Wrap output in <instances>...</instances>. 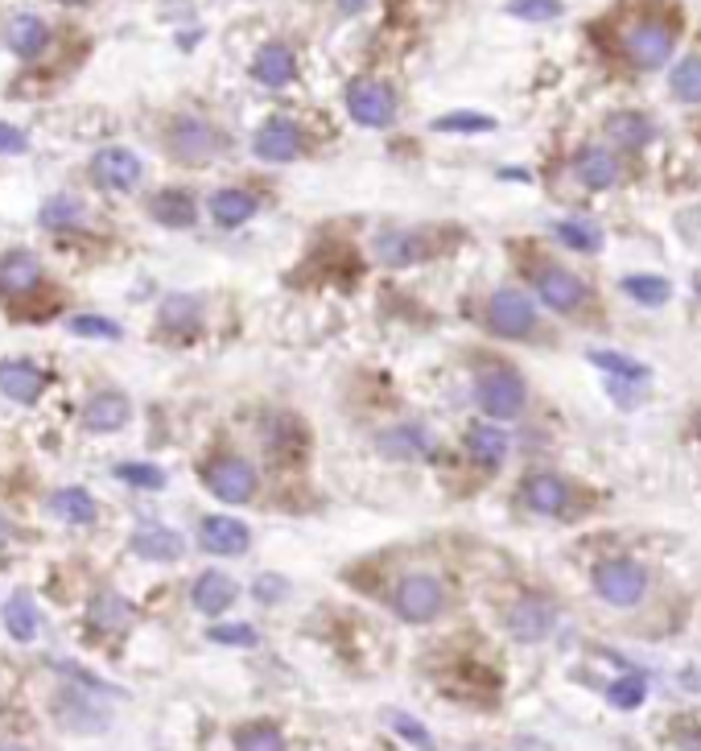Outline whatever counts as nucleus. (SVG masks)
<instances>
[{"mask_svg":"<svg viewBox=\"0 0 701 751\" xmlns=\"http://www.w3.org/2000/svg\"><path fill=\"white\" fill-rule=\"evenodd\" d=\"M623 51L632 58L640 70H656L665 67L672 51H677V25L665 18H644L627 25V34H623Z\"/></svg>","mask_w":701,"mask_h":751,"instance_id":"obj_1","label":"nucleus"},{"mask_svg":"<svg viewBox=\"0 0 701 751\" xmlns=\"http://www.w3.org/2000/svg\"><path fill=\"white\" fill-rule=\"evenodd\" d=\"M393 612L405 624H433L445 612V586L433 574H409L396 582L393 591Z\"/></svg>","mask_w":701,"mask_h":751,"instance_id":"obj_2","label":"nucleus"},{"mask_svg":"<svg viewBox=\"0 0 701 751\" xmlns=\"http://www.w3.org/2000/svg\"><path fill=\"white\" fill-rule=\"evenodd\" d=\"M203 483L223 504H248L257 495L260 475L257 467L248 459H240V455H219V459H211L203 467Z\"/></svg>","mask_w":701,"mask_h":751,"instance_id":"obj_3","label":"nucleus"},{"mask_svg":"<svg viewBox=\"0 0 701 751\" xmlns=\"http://www.w3.org/2000/svg\"><path fill=\"white\" fill-rule=\"evenodd\" d=\"M475 396H479V410L496 422H512L524 410V380L512 368H487L475 384Z\"/></svg>","mask_w":701,"mask_h":751,"instance_id":"obj_4","label":"nucleus"},{"mask_svg":"<svg viewBox=\"0 0 701 751\" xmlns=\"http://www.w3.org/2000/svg\"><path fill=\"white\" fill-rule=\"evenodd\" d=\"M644 586H648V574L632 558H607V562L595 565V591L611 607H635L644 598Z\"/></svg>","mask_w":701,"mask_h":751,"instance_id":"obj_5","label":"nucleus"},{"mask_svg":"<svg viewBox=\"0 0 701 751\" xmlns=\"http://www.w3.org/2000/svg\"><path fill=\"white\" fill-rule=\"evenodd\" d=\"M347 112L355 124L363 128H388L396 116V96L388 83L380 79H355L351 91H347Z\"/></svg>","mask_w":701,"mask_h":751,"instance_id":"obj_6","label":"nucleus"},{"mask_svg":"<svg viewBox=\"0 0 701 751\" xmlns=\"http://www.w3.org/2000/svg\"><path fill=\"white\" fill-rule=\"evenodd\" d=\"M487 326L504 339H529L536 330V310L520 290H499L487 302Z\"/></svg>","mask_w":701,"mask_h":751,"instance_id":"obj_7","label":"nucleus"},{"mask_svg":"<svg viewBox=\"0 0 701 751\" xmlns=\"http://www.w3.org/2000/svg\"><path fill=\"white\" fill-rule=\"evenodd\" d=\"M170 154L178 161H186V166H206L211 157L219 154V137H215V128L199 116H182L170 124Z\"/></svg>","mask_w":701,"mask_h":751,"instance_id":"obj_8","label":"nucleus"},{"mask_svg":"<svg viewBox=\"0 0 701 751\" xmlns=\"http://www.w3.org/2000/svg\"><path fill=\"white\" fill-rule=\"evenodd\" d=\"M140 173H145L140 157L133 154V149H124V145L100 149V154L91 157V178H95V187H103V190H116V194L137 190Z\"/></svg>","mask_w":701,"mask_h":751,"instance_id":"obj_9","label":"nucleus"},{"mask_svg":"<svg viewBox=\"0 0 701 751\" xmlns=\"http://www.w3.org/2000/svg\"><path fill=\"white\" fill-rule=\"evenodd\" d=\"M553 624H557V612H553V603L549 598H516L512 607H508V632L520 640V644H536V640H545L553 632Z\"/></svg>","mask_w":701,"mask_h":751,"instance_id":"obj_10","label":"nucleus"},{"mask_svg":"<svg viewBox=\"0 0 701 751\" xmlns=\"http://www.w3.org/2000/svg\"><path fill=\"white\" fill-rule=\"evenodd\" d=\"M199 541H203L206 553H215V558H236L244 549L252 546V533L244 520L236 516H203V525H199Z\"/></svg>","mask_w":701,"mask_h":751,"instance_id":"obj_11","label":"nucleus"},{"mask_svg":"<svg viewBox=\"0 0 701 751\" xmlns=\"http://www.w3.org/2000/svg\"><path fill=\"white\" fill-rule=\"evenodd\" d=\"M42 285V265L34 253H4L0 257V298L21 302Z\"/></svg>","mask_w":701,"mask_h":751,"instance_id":"obj_12","label":"nucleus"},{"mask_svg":"<svg viewBox=\"0 0 701 751\" xmlns=\"http://www.w3.org/2000/svg\"><path fill=\"white\" fill-rule=\"evenodd\" d=\"M536 293H541V302L549 310H557V314H574V310L586 302V285H581L574 273H565V269H553L545 265L541 273H536Z\"/></svg>","mask_w":701,"mask_h":751,"instance_id":"obj_13","label":"nucleus"},{"mask_svg":"<svg viewBox=\"0 0 701 751\" xmlns=\"http://www.w3.org/2000/svg\"><path fill=\"white\" fill-rule=\"evenodd\" d=\"M257 157L260 161H293V157L302 154V133H297V124L285 116H273L264 128L257 133Z\"/></svg>","mask_w":701,"mask_h":751,"instance_id":"obj_14","label":"nucleus"},{"mask_svg":"<svg viewBox=\"0 0 701 751\" xmlns=\"http://www.w3.org/2000/svg\"><path fill=\"white\" fill-rule=\"evenodd\" d=\"M524 504L541 516L565 513V504H569V483H565L562 475H553V471H536V475L524 479Z\"/></svg>","mask_w":701,"mask_h":751,"instance_id":"obj_15","label":"nucleus"},{"mask_svg":"<svg viewBox=\"0 0 701 751\" xmlns=\"http://www.w3.org/2000/svg\"><path fill=\"white\" fill-rule=\"evenodd\" d=\"M380 450L388 459H400V462L429 459L433 455V434L426 426H393L380 434Z\"/></svg>","mask_w":701,"mask_h":751,"instance_id":"obj_16","label":"nucleus"},{"mask_svg":"<svg viewBox=\"0 0 701 751\" xmlns=\"http://www.w3.org/2000/svg\"><path fill=\"white\" fill-rule=\"evenodd\" d=\"M133 553L145 562H178L186 553V541L166 525H145V529L133 533Z\"/></svg>","mask_w":701,"mask_h":751,"instance_id":"obj_17","label":"nucleus"},{"mask_svg":"<svg viewBox=\"0 0 701 751\" xmlns=\"http://www.w3.org/2000/svg\"><path fill=\"white\" fill-rule=\"evenodd\" d=\"M236 595H240V586L227 579L223 570H206V574H199L194 591H190L194 607H199L203 615H223L231 603H236Z\"/></svg>","mask_w":701,"mask_h":751,"instance_id":"obj_18","label":"nucleus"},{"mask_svg":"<svg viewBox=\"0 0 701 751\" xmlns=\"http://www.w3.org/2000/svg\"><path fill=\"white\" fill-rule=\"evenodd\" d=\"M46 389V375L37 372L34 363H25V359H9V363H0V393L21 401V405H34L37 396Z\"/></svg>","mask_w":701,"mask_h":751,"instance_id":"obj_19","label":"nucleus"},{"mask_svg":"<svg viewBox=\"0 0 701 751\" xmlns=\"http://www.w3.org/2000/svg\"><path fill=\"white\" fill-rule=\"evenodd\" d=\"M128 396L124 393H95L91 401H87V410H83V422L95 434H116V429L128 426Z\"/></svg>","mask_w":701,"mask_h":751,"instance_id":"obj_20","label":"nucleus"},{"mask_svg":"<svg viewBox=\"0 0 701 751\" xmlns=\"http://www.w3.org/2000/svg\"><path fill=\"white\" fill-rule=\"evenodd\" d=\"M574 170L578 178L586 182L590 190H607L619 182V161L611 149H602V145H590V149H581L578 161H574Z\"/></svg>","mask_w":701,"mask_h":751,"instance_id":"obj_21","label":"nucleus"},{"mask_svg":"<svg viewBox=\"0 0 701 751\" xmlns=\"http://www.w3.org/2000/svg\"><path fill=\"white\" fill-rule=\"evenodd\" d=\"M252 75H257L264 87H285V83H293V75H297V58H293L290 46L273 42V46H264V51L257 54Z\"/></svg>","mask_w":701,"mask_h":751,"instance_id":"obj_22","label":"nucleus"},{"mask_svg":"<svg viewBox=\"0 0 701 751\" xmlns=\"http://www.w3.org/2000/svg\"><path fill=\"white\" fill-rule=\"evenodd\" d=\"M376 253L384 265H393V269H405L412 260H426L429 248H426V236H417V232H388V236L376 239Z\"/></svg>","mask_w":701,"mask_h":751,"instance_id":"obj_23","label":"nucleus"},{"mask_svg":"<svg viewBox=\"0 0 701 751\" xmlns=\"http://www.w3.org/2000/svg\"><path fill=\"white\" fill-rule=\"evenodd\" d=\"M206 206H211V220L219 223V227H240V223L257 215V199L248 190H215Z\"/></svg>","mask_w":701,"mask_h":751,"instance_id":"obj_24","label":"nucleus"},{"mask_svg":"<svg viewBox=\"0 0 701 751\" xmlns=\"http://www.w3.org/2000/svg\"><path fill=\"white\" fill-rule=\"evenodd\" d=\"M87 619H91V628H100V632H124L128 619H133V607H128L116 591H100V595L91 598V607H87Z\"/></svg>","mask_w":701,"mask_h":751,"instance_id":"obj_25","label":"nucleus"},{"mask_svg":"<svg viewBox=\"0 0 701 751\" xmlns=\"http://www.w3.org/2000/svg\"><path fill=\"white\" fill-rule=\"evenodd\" d=\"M46 42H50V30H46V21L34 18V13H18V18L9 21V46H13L21 58L42 54L46 51Z\"/></svg>","mask_w":701,"mask_h":751,"instance_id":"obj_26","label":"nucleus"},{"mask_svg":"<svg viewBox=\"0 0 701 751\" xmlns=\"http://www.w3.org/2000/svg\"><path fill=\"white\" fill-rule=\"evenodd\" d=\"M161 326L173 330V335H194V330L203 326V302L190 298V293H173V298H166V306H161Z\"/></svg>","mask_w":701,"mask_h":751,"instance_id":"obj_27","label":"nucleus"},{"mask_svg":"<svg viewBox=\"0 0 701 751\" xmlns=\"http://www.w3.org/2000/svg\"><path fill=\"white\" fill-rule=\"evenodd\" d=\"M95 500H91V492H83V487H63V492L50 495V513L58 516V520H67V525H91L95 520Z\"/></svg>","mask_w":701,"mask_h":751,"instance_id":"obj_28","label":"nucleus"},{"mask_svg":"<svg viewBox=\"0 0 701 751\" xmlns=\"http://www.w3.org/2000/svg\"><path fill=\"white\" fill-rule=\"evenodd\" d=\"M607 137L623 149H644L652 141V120L644 112H615L607 120Z\"/></svg>","mask_w":701,"mask_h":751,"instance_id":"obj_29","label":"nucleus"},{"mask_svg":"<svg viewBox=\"0 0 701 751\" xmlns=\"http://www.w3.org/2000/svg\"><path fill=\"white\" fill-rule=\"evenodd\" d=\"M149 211H154V220L161 227H190L199 206H194V199H190L186 190H161L154 203H149Z\"/></svg>","mask_w":701,"mask_h":751,"instance_id":"obj_30","label":"nucleus"},{"mask_svg":"<svg viewBox=\"0 0 701 751\" xmlns=\"http://www.w3.org/2000/svg\"><path fill=\"white\" fill-rule=\"evenodd\" d=\"M466 450H471V459L479 462V467H499L504 455H508V438H504V429L496 426H471L466 434Z\"/></svg>","mask_w":701,"mask_h":751,"instance_id":"obj_31","label":"nucleus"},{"mask_svg":"<svg viewBox=\"0 0 701 751\" xmlns=\"http://www.w3.org/2000/svg\"><path fill=\"white\" fill-rule=\"evenodd\" d=\"M0 619H4V632L21 640V644H30L37 636V607L30 603V595H13L4 607H0Z\"/></svg>","mask_w":701,"mask_h":751,"instance_id":"obj_32","label":"nucleus"},{"mask_svg":"<svg viewBox=\"0 0 701 751\" xmlns=\"http://www.w3.org/2000/svg\"><path fill=\"white\" fill-rule=\"evenodd\" d=\"M590 363L602 368V372H611V384H648L652 380V368H644L632 356H619V351H595Z\"/></svg>","mask_w":701,"mask_h":751,"instance_id":"obj_33","label":"nucleus"},{"mask_svg":"<svg viewBox=\"0 0 701 751\" xmlns=\"http://www.w3.org/2000/svg\"><path fill=\"white\" fill-rule=\"evenodd\" d=\"M42 227H50V232H67V227H79L83 223V203L79 199H70V194H58L50 203L42 206Z\"/></svg>","mask_w":701,"mask_h":751,"instance_id":"obj_34","label":"nucleus"},{"mask_svg":"<svg viewBox=\"0 0 701 751\" xmlns=\"http://www.w3.org/2000/svg\"><path fill=\"white\" fill-rule=\"evenodd\" d=\"M672 96L685 103H701V54L681 58V67L672 70Z\"/></svg>","mask_w":701,"mask_h":751,"instance_id":"obj_35","label":"nucleus"},{"mask_svg":"<svg viewBox=\"0 0 701 751\" xmlns=\"http://www.w3.org/2000/svg\"><path fill=\"white\" fill-rule=\"evenodd\" d=\"M236 751H285V739H281L276 727L257 722V727H244V731L236 735Z\"/></svg>","mask_w":701,"mask_h":751,"instance_id":"obj_36","label":"nucleus"},{"mask_svg":"<svg viewBox=\"0 0 701 751\" xmlns=\"http://www.w3.org/2000/svg\"><path fill=\"white\" fill-rule=\"evenodd\" d=\"M557 239L569 244V248H578V253H595L602 244V232L595 223H578V220H565L557 223Z\"/></svg>","mask_w":701,"mask_h":751,"instance_id":"obj_37","label":"nucleus"},{"mask_svg":"<svg viewBox=\"0 0 701 751\" xmlns=\"http://www.w3.org/2000/svg\"><path fill=\"white\" fill-rule=\"evenodd\" d=\"M623 290L632 293L635 302H644V306H665L668 293H672V290H668L665 277H644V273L627 277V281H623Z\"/></svg>","mask_w":701,"mask_h":751,"instance_id":"obj_38","label":"nucleus"},{"mask_svg":"<svg viewBox=\"0 0 701 751\" xmlns=\"http://www.w3.org/2000/svg\"><path fill=\"white\" fill-rule=\"evenodd\" d=\"M116 475H121L124 483H133V487H145V492H161V487H166V471L154 467V462H121Z\"/></svg>","mask_w":701,"mask_h":751,"instance_id":"obj_39","label":"nucleus"},{"mask_svg":"<svg viewBox=\"0 0 701 751\" xmlns=\"http://www.w3.org/2000/svg\"><path fill=\"white\" fill-rule=\"evenodd\" d=\"M433 128H438V133H491L496 120L483 116V112H454V116L433 120Z\"/></svg>","mask_w":701,"mask_h":751,"instance_id":"obj_40","label":"nucleus"},{"mask_svg":"<svg viewBox=\"0 0 701 751\" xmlns=\"http://www.w3.org/2000/svg\"><path fill=\"white\" fill-rule=\"evenodd\" d=\"M644 694H648V682L640 677V673H627V677H619L615 685H611V706H619V710H635L640 702H644Z\"/></svg>","mask_w":701,"mask_h":751,"instance_id":"obj_41","label":"nucleus"},{"mask_svg":"<svg viewBox=\"0 0 701 751\" xmlns=\"http://www.w3.org/2000/svg\"><path fill=\"white\" fill-rule=\"evenodd\" d=\"M508 13L520 21H553L562 18V0H508Z\"/></svg>","mask_w":701,"mask_h":751,"instance_id":"obj_42","label":"nucleus"},{"mask_svg":"<svg viewBox=\"0 0 701 751\" xmlns=\"http://www.w3.org/2000/svg\"><path fill=\"white\" fill-rule=\"evenodd\" d=\"M211 640L215 644H231V649H252L260 636L252 624H219V628H211Z\"/></svg>","mask_w":701,"mask_h":751,"instance_id":"obj_43","label":"nucleus"},{"mask_svg":"<svg viewBox=\"0 0 701 751\" xmlns=\"http://www.w3.org/2000/svg\"><path fill=\"white\" fill-rule=\"evenodd\" d=\"M388 722H393V731L400 735V739H409L412 748H421V751H433V735L417 722L412 715H388Z\"/></svg>","mask_w":701,"mask_h":751,"instance_id":"obj_44","label":"nucleus"},{"mask_svg":"<svg viewBox=\"0 0 701 751\" xmlns=\"http://www.w3.org/2000/svg\"><path fill=\"white\" fill-rule=\"evenodd\" d=\"M70 330L75 335H95V339H121V326L112 323V318H91V314L70 318Z\"/></svg>","mask_w":701,"mask_h":751,"instance_id":"obj_45","label":"nucleus"},{"mask_svg":"<svg viewBox=\"0 0 701 751\" xmlns=\"http://www.w3.org/2000/svg\"><path fill=\"white\" fill-rule=\"evenodd\" d=\"M25 133L21 128H13V124H0V154H9V157H18V154H25Z\"/></svg>","mask_w":701,"mask_h":751,"instance_id":"obj_46","label":"nucleus"},{"mask_svg":"<svg viewBox=\"0 0 701 751\" xmlns=\"http://www.w3.org/2000/svg\"><path fill=\"white\" fill-rule=\"evenodd\" d=\"M290 586H285V579H260L257 582V598L260 603H276V598L285 595Z\"/></svg>","mask_w":701,"mask_h":751,"instance_id":"obj_47","label":"nucleus"},{"mask_svg":"<svg viewBox=\"0 0 701 751\" xmlns=\"http://www.w3.org/2000/svg\"><path fill=\"white\" fill-rule=\"evenodd\" d=\"M9 541H13V525H9V520H4V516H0V549L9 546Z\"/></svg>","mask_w":701,"mask_h":751,"instance_id":"obj_48","label":"nucleus"},{"mask_svg":"<svg viewBox=\"0 0 701 751\" xmlns=\"http://www.w3.org/2000/svg\"><path fill=\"white\" fill-rule=\"evenodd\" d=\"M360 4H368V0H342V9H347V13H355Z\"/></svg>","mask_w":701,"mask_h":751,"instance_id":"obj_49","label":"nucleus"},{"mask_svg":"<svg viewBox=\"0 0 701 751\" xmlns=\"http://www.w3.org/2000/svg\"><path fill=\"white\" fill-rule=\"evenodd\" d=\"M63 4H87V0H63Z\"/></svg>","mask_w":701,"mask_h":751,"instance_id":"obj_50","label":"nucleus"},{"mask_svg":"<svg viewBox=\"0 0 701 751\" xmlns=\"http://www.w3.org/2000/svg\"><path fill=\"white\" fill-rule=\"evenodd\" d=\"M698 429H701V426H698Z\"/></svg>","mask_w":701,"mask_h":751,"instance_id":"obj_51","label":"nucleus"}]
</instances>
